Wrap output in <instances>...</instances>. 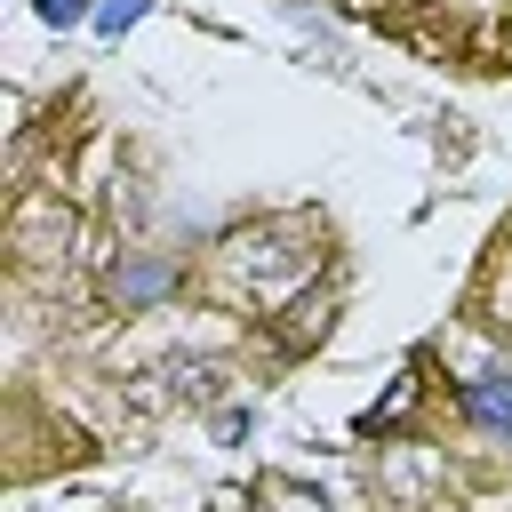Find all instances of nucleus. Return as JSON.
<instances>
[{
	"label": "nucleus",
	"instance_id": "nucleus-2",
	"mask_svg": "<svg viewBox=\"0 0 512 512\" xmlns=\"http://www.w3.org/2000/svg\"><path fill=\"white\" fill-rule=\"evenodd\" d=\"M160 288H168V264H160V256H128V264L112 272V296H128V304H152Z\"/></svg>",
	"mask_w": 512,
	"mask_h": 512
},
{
	"label": "nucleus",
	"instance_id": "nucleus-3",
	"mask_svg": "<svg viewBox=\"0 0 512 512\" xmlns=\"http://www.w3.org/2000/svg\"><path fill=\"white\" fill-rule=\"evenodd\" d=\"M136 16H144V0H112V8H104V24H112V32H120V24H136Z\"/></svg>",
	"mask_w": 512,
	"mask_h": 512
},
{
	"label": "nucleus",
	"instance_id": "nucleus-1",
	"mask_svg": "<svg viewBox=\"0 0 512 512\" xmlns=\"http://www.w3.org/2000/svg\"><path fill=\"white\" fill-rule=\"evenodd\" d=\"M464 416H472L480 432H512V376H480V384H464Z\"/></svg>",
	"mask_w": 512,
	"mask_h": 512
},
{
	"label": "nucleus",
	"instance_id": "nucleus-4",
	"mask_svg": "<svg viewBox=\"0 0 512 512\" xmlns=\"http://www.w3.org/2000/svg\"><path fill=\"white\" fill-rule=\"evenodd\" d=\"M40 16H48V24H72V16H80V0H40Z\"/></svg>",
	"mask_w": 512,
	"mask_h": 512
}]
</instances>
